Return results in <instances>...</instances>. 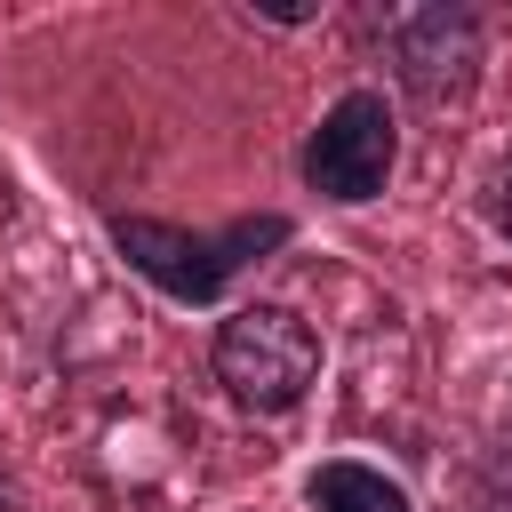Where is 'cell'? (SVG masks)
<instances>
[{
	"label": "cell",
	"mask_w": 512,
	"mask_h": 512,
	"mask_svg": "<svg viewBox=\"0 0 512 512\" xmlns=\"http://www.w3.org/2000/svg\"><path fill=\"white\" fill-rule=\"evenodd\" d=\"M248 16H256V24H280V32H296V24H312L320 8H312V0H248Z\"/></svg>",
	"instance_id": "obj_7"
},
{
	"label": "cell",
	"mask_w": 512,
	"mask_h": 512,
	"mask_svg": "<svg viewBox=\"0 0 512 512\" xmlns=\"http://www.w3.org/2000/svg\"><path fill=\"white\" fill-rule=\"evenodd\" d=\"M104 240L152 296H168L184 312H216L264 256H280L296 240V216L256 208V216H232V224H168V216H144V208H104Z\"/></svg>",
	"instance_id": "obj_1"
},
{
	"label": "cell",
	"mask_w": 512,
	"mask_h": 512,
	"mask_svg": "<svg viewBox=\"0 0 512 512\" xmlns=\"http://www.w3.org/2000/svg\"><path fill=\"white\" fill-rule=\"evenodd\" d=\"M320 328L296 304H224V320L208 328V376L224 384L232 408L248 416H296L320 384Z\"/></svg>",
	"instance_id": "obj_2"
},
{
	"label": "cell",
	"mask_w": 512,
	"mask_h": 512,
	"mask_svg": "<svg viewBox=\"0 0 512 512\" xmlns=\"http://www.w3.org/2000/svg\"><path fill=\"white\" fill-rule=\"evenodd\" d=\"M376 32H384L392 88H400L416 112H456V104H472L480 64H488V16H480L472 0H416V8H392Z\"/></svg>",
	"instance_id": "obj_3"
},
{
	"label": "cell",
	"mask_w": 512,
	"mask_h": 512,
	"mask_svg": "<svg viewBox=\"0 0 512 512\" xmlns=\"http://www.w3.org/2000/svg\"><path fill=\"white\" fill-rule=\"evenodd\" d=\"M0 512H24V488H16L8 472H0Z\"/></svg>",
	"instance_id": "obj_9"
},
{
	"label": "cell",
	"mask_w": 512,
	"mask_h": 512,
	"mask_svg": "<svg viewBox=\"0 0 512 512\" xmlns=\"http://www.w3.org/2000/svg\"><path fill=\"white\" fill-rule=\"evenodd\" d=\"M472 504H480V512H512V424L480 448V464H472Z\"/></svg>",
	"instance_id": "obj_6"
},
{
	"label": "cell",
	"mask_w": 512,
	"mask_h": 512,
	"mask_svg": "<svg viewBox=\"0 0 512 512\" xmlns=\"http://www.w3.org/2000/svg\"><path fill=\"white\" fill-rule=\"evenodd\" d=\"M304 504L312 512H416V496L368 456H320L304 472Z\"/></svg>",
	"instance_id": "obj_5"
},
{
	"label": "cell",
	"mask_w": 512,
	"mask_h": 512,
	"mask_svg": "<svg viewBox=\"0 0 512 512\" xmlns=\"http://www.w3.org/2000/svg\"><path fill=\"white\" fill-rule=\"evenodd\" d=\"M392 168H400V104H392L384 88H368V80L344 88V96L304 128V152H296L304 192L328 200V208H368V200H384Z\"/></svg>",
	"instance_id": "obj_4"
},
{
	"label": "cell",
	"mask_w": 512,
	"mask_h": 512,
	"mask_svg": "<svg viewBox=\"0 0 512 512\" xmlns=\"http://www.w3.org/2000/svg\"><path fill=\"white\" fill-rule=\"evenodd\" d=\"M488 224L512 240V168H504V176H496V192H488Z\"/></svg>",
	"instance_id": "obj_8"
}]
</instances>
